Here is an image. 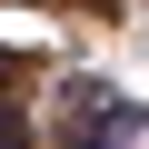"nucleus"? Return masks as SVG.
<instances>
[{
	"label": "nucleus",
	"instance_id": "1",
	"mask_svg": "<svg viewBox=\"0 0 149 149\" xmlns=\"http://www.w3.org/2000/svg\"><path fill=\"white\" fill-rule=\"evenodd\" d=\"M60 119H70V129H90V119H129V100H109V90H90V80H70V90H60Z\"/></svg>",
	"mask_w": 149,
	"mask_h": 149
}]
</instances>
